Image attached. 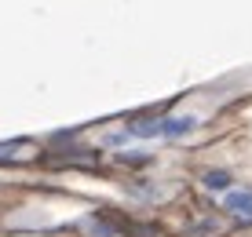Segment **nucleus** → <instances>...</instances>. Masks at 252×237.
Returning <instances> with one entry per match:
<instances>
[{
	"label": "nucleus",
	"instance_id": "1",
	"mask_svg": "<svg viewBox=\"0 0 252 237\" xmlns=\"http://www.w3.org/2000/svg\"><path fill=\"white\" fill-rule=\"evenodd\" d=\"M223 208L238 223H252V190H227L223 194Z\"/></svg>",
	"mask_w": 252,
	"mask_h": 237
},
{
	"label": "nucleus",
	"instance_id": "2",
	"mask_svg": "<svg viewBox=\"0 0 252 237\" xmlns=\"http://www.w3.org/2000/svg\"><path fill=\"white\" fill-rule=\"evenodd\" d=\"M194 128H197V117H194V113H179V117H164V120H161V135H164V139H183V135H190Z\"/></svg>",
	"mask_w": 252,
	"mask_h": 237
},
{
	"label": "nucleus",
	"instance_id": "3",
	"mask_svg": "<svg viewBox=\"0 0 252 237\" xmlns=\"http://www.w3.org/2000/svg\"><path fill=\"white\" fill-rule=\"evenodd\" d=\"M201 186L212 190V194H227V190L234 186V175L223 172V168H208V172L201 175Z\"/></svg>",
	"mask_w": 252,
	"mask_h": 237
},
{
	"label": "nucleus",
	"instance_id": "4",
	"mask_svg": "<svg viewBox=\"0 0 252 237\" xmlns=\"http://www.w3.org/2000/svg\"><path fill=\"white\" fill-rule=\"evenodd\" d=\"M161 120H164V117L132 120V124H128V135H132V139H158V135H161Z\"/></svg>",
	"mask_w": 252,
	"mask_h": 237
},
{
	"label": "nucleus",
	"instance_id": "5",
	"mask_svg": "<svg viewBox=\"0 0 252 237\" xmlns=\"http://www.w3.org/2000/svg\"><path fill=\"white\" fill-rule=\"evenodd\" d=\"M88 230H92V237H121L117 223H110V215H92L88 219Z\"/></svg>",
	"mask_w": 252,
	"mask_h": 237
},
{
	"label": "nucleus",
	"instance_id": "6",
	"mask_svg": "<svg viewBox=\"0 0 252 237\" xmlns=\"http://www.w3.org/2000/svg\"><path fill=\"white\" fill-rule=\"evenodd\" d=\"M19 150H22V143H4V146H0V161H11V157H19Z\"/></svg>",
	"mask_w": 252,
	"mask_h": 237
},
{
	"label": "nucleus",
	"instance_id": "7",
	"mask_svg": "<svg viewBox=\"0 0 252 237\" xmlns=\"http://www.w3.org/2000/svg\"><path fill=\"white\" fill-rule=\"evenodd\" d=\"M125 139H128V131H125V135H106V146H121Z\"/></svg>",
	"mask_w": 252,
	"mask_h": 237
}]
</instances>
